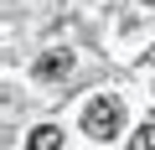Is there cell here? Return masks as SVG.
Listing matches in <instances>:
<instances>
[{
  "mask_svg": "<svg viewBox=\"0 0 155 150\" xmlns=\"http://www.w3.org/2000/svg\"><path fill=\"white\" fill-rule=\"evenodd\" d=\"M145 5H150V11H155V0H145Z\"/></svg>",
  "mask_w": 155,
  "mask_h": 150,
  "instance_id": "cell-5",
  "label": "cell"
},
{
  "mask_svg": "<svg viewBox=\"0 0 155 150\" xmlns=\"http://www.w3.org/2000/svg\"><path fill=\"white\" fill-rule=\"evenodd\" d=\"M124 129V104L114 98V93H98L88 109H83V135H93V140H114Z\"/></svg>",
  "mask_w": 155,
  "mask_h": 150,
  "instance_id": "cell-1",
  "label": "cell"
},
{
  "mask_svg": "<svg viewBox=\"0 0 155 150\" xmlns=\"http://www.w3.org/2000/svg\"><path fill=\"white\" fill-rule=\"evenodd\" d=\"M72 72V52H41L36 62H31V78H41V83H57V78H67Z\"/></svg>",
  "mask_w": 155,
  "mask_h": 150,
  "instance_id": "cell-2",
  "label": "cell"
},
{
  "mask_svg": "<svg viewBox=\"0 0 155 150\" xmlns=\"http://www.w3.org/2000/svg\"><path fill=\"white\" fill-rule=\"evenodd\" d=\"M26 150H62V129L57 124H36L26 135Z\"/></svg>",
  "mask_w": 155,
  "mask_h": 150,
  "instance_id": "cell-3",
  "label": "cell"
},
{
  "mask_svg": "<svg viewBox=\"0 0 155 150\" xmlns=\"http://www.w3.org/2000/svg\"><path fill=\"white\" fill-rule=\"evenodd\" d=\"M129 150H155V124H145V129L134 135V145H129Z\"/></svg>",
  "mask_w": 155,
  "mask_h": 150,
  "instance_id": "cell-4",
  "label": "cell"
}]
</instances>
